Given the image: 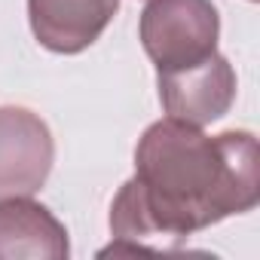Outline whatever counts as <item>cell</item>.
<instances>
[{"label": "cell", "mask_w": 260, "mask_h": 260, "mask_svg": "<svg viewBox=\"0 0 260 260\" xmlns=\"http://www.w3.org/2000/svg\"><path fill=\"white\" fill-rule=\"evenodd\" d=\"M260 202L254 132L205 135L199 125L159 119L135 147V175L110 202L113 245L101 254L153 251L208 230Z\"/></svg>", "instance_id": "6da1fadb"}, {"label": "cell", "mask_w": 260, "mask_h": 260, "mask_svg": "<svg viewBox=\"0 0 260 260\" xmlns=\"http://www.w3.org/2000/svg\"><path fill=\"white\" fill-rule=\"evenodd\" d=\"M138 40L156 74L193 68L217 52L220 16L211 0H147Z\"/></svg>", "instance_id": "7a4b0ae2"}, {"label": "cell", "mask_w": 260, "mask_h": 260, "mask_svg": "<svg viewBox=\"0 0 260 260\" xmlns=\"http://www.w3.org/2000/svg\"><path fill=\"white\" fill-rule=\"evenodd\" d=\"M52 162L55 141L46 119L19 104L0 107V199L43 190Z\"/></svg>", "instance_id": "3957f363"}, {"label": "cell", "mask_w": 260, "mask_h": 260, "mask_svg": "<svg viewBox=\"0 0 260 260\" xmlns=\"http://www.w3.org/2000/svg\"><path fill=\"white\" fill-rule=\"evenodd\" d=\"M156 86L166 116L199 128L226 116L236 101V71L220 52L184 71L156 74Z\"/></svg>", "instance_id": "277c9868"}, {"label": "cell", "mask_w": 260, "mask_h": 260, "mask_svg": "<svg viewBox=\"0 0 260 260\" xmlns=\"http://www.w3.org/2000/svg\"><path fill=\"white\" fill-rule=\"evenodd\" d=\"M119 13V0H28L34 40L55 55L86 52Z\"/></svg>", "instance_id": "5b68a950"}, {"label": "cell", "mask_w": 260, "mask_h": 260, "mask_svg": "<svg viewBox=\"0 0 260 260\" xmlns=\"http://www.w3.org/2000/svg\"><path fill=\"white\" fill-rule=\"evenodd\" d=\"M71 254L64 223L31 196L0 199V257L64 260Z\"/></svg>", "instance_id": "8992f818"}, {"label": "cell", "mask_w": 260, "mask_h": 260, "mask_svg": "<svg viewBox=\"0 0 260 260\" xmlns=\"http://www.w3.org/2000/svg\"><path fill=\"white\" fill-rule=\"evenodd\" d=\"M251 4H254V0H251Z\"/></svg>", "instance_id": "52a82bcc"}]
</instances>
